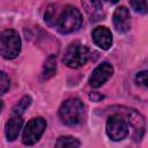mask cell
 <instances>
[{
  "mask_svg": "<svg viewBox=\"0 0 148 148\" xmlns=\"http://www.w3.org/2000/svg\"><path fill=\"white\" fill-rule=\"evenodd\" d=\"M82 24V15L80 10L73 6H66L57 20H54V24L57 30L62 34H71L76 30Z\"/></svg>",
  "mask_w": 148,
  "mask_h": 148,
  "instance_id": "6da1fadb",
  "label": "cell"
},
{
  "mask_svg": "<svg viewBox=\"0 0 148 148\" xmlns=\"http://www.w3.org/2000/svg\"><path fill=\"white\" fill-rule=\"evenodd\" d=\"M84 116V105L79 98H68L66 99L59 109L60 120L68 125L75 126L80 124Z\"/></svg>",
  "mask_w": 148,
  "mask_h": 148,
  "instance_id": "7a4b0ae2",
  "label": "cell"
},
{
  "mask_svg": "<svg viewBox=\"0 0 148 148\" xmlns=\"http://www.w3.org/2000/svg\"><path fill=\"white\" fill-rule=\"evenodd\" d=\"M21 51L20 35L13 30L7 29L0 34V54L5 59H14Z\"/></svg>",
  "mask_w": 148,
  "mask_h": 148,
  "instance_id": "3957f363",
  "label": "cell"
},
{
  "mask_svg": "<svg viewBox=\"0 0 148 148\" xmlns=\"http://www.w3.org/2000/svg\"><path fill=\"white\" fill-rule=\"evenodd\" d=\"M89 58V50L86 45L80 43L71 44L64 56V62L71 68H79L83 66Z\"/></svg>",
  "mask_w": 148,
  "mask_h": 148,
  "instance_id": "277c9868",
  "label": "cell"
},
{
  "mask_svg": "<svg viewBox=\"0 0 148 148\" xmlns=\"http://www.w3.org/2000/svg\"><path fill=\"white\" fill-rule=\"evenodd\" d=\"M45 128H46V121L42 117L30 119L23 130L22 142L27 146L35 145L43 135Z\"/></svg>",
  "mask_w": 148,
  "mask_h": 148,
  "instance_id": "5b68a950",
  "label": "cell"
},
{
  "mask_svg": "<svg viewBox=\"0 0 148 148\" xmlns=\"http://www.w3.org/2000/svg\"><path fill=\"white\" fill-rule=\"evenodd\" d=\"M106 134L113 141H120L128 134V125L126 120L119 116L113 114L106 120Z\"/></svg>",
  "mask_w": 148,
  "mask_h": 148,
  "instance_id": "8992f818",
  "label": "cell"
},
{
  "mask_svg": "<svg viewBox=\"0 0 148 148\" xmlns=\"http://www.w3.org/2000/svg\"><path fill=\"white\" fill-rule=\"evenodd\" d=\"M113 74V67L109 62L99 64L92 72L89 77V84L92 88H98L104 84Z\"/></svg>",
  "mask_w": 148,
  "mask_h": 148,
  "instance_id": "52a82bcc",
  "label": "cell"
},
{
  "mask_svg": "<svg viewBox=\"0 0 148 148\" xmlns=\"http://www.w3.org/2000/svg\"><path fill=\"white\" fill-rule=\"evenodd\" d=\"M113 25L118 32H126L131 28V15L130 10L125 6L118 7L113 13Z\"/></svg>",
  "mask_w": 148,
  "mask_h": 148,
  "instance_id": "ba28073f",
  "label": "cell"
},
{
  "mask_svg": "<svg viewBox=\"0 0 148 148\" xmlns=\"http://www.w3.org/2000/svg\"><path fill=\"white\" fill-rule=\"evenodd\" d=\"M91 37L94 43L102 50H108L112 45V34L106 27H97L92 30Z\"/></svg>",
  "mask_w": 148,
  "mask_h": 148,
  "instance_id": "9c48e42d",
  "label": "cell"
},
{
  "mask_svg": "<svg viewBox=\"0 0 148 148\" xmlns=\"http://www.w3.org/2000/svg\"><path fill=\"white\" fill-rule=\"evenodd\" d=\"M81 1L90 21L94 22L99 21L104 16L102 0H81Z\"/></svg>",
  "mask_w": 148,
  "mask_h": 148,
  "instance_id": "30bf717a",
  "label": "cell"
},
{
  "mask_svg": "<svg viewBox=\"0 0 148 148\" xmlns=\"http://www.w3.org/2000/svg\"><path fill=\"white\" fill-rule=\"evenodd\" d=\"M22 125H23L22 116H12L10 119H8L5 127V134L8 141H14L18 136Z\"/></svg>",
  "mask_w": 148,
  "mask_h": 148,
  "instance_id": "8fae6325",
  "label": "cell"
},
{
  "mask_svg": "<svg viewBox=\"0 0 148 148\" xmlns=\"http://www.w3.org/2000/svg\"><path fill=\"white\" fill-rule=\"evenodd\" d=\"M56 69H57V58L54 56H49L44 62V67H43V77L45 80L52 77L56 74Z\"/></svg>",
  "mask_w": 148,
  "mask_h": 148,
  "instance_id": "7c38bea8",
  "label": "cell"
},
{
  "mask_svg": "<svg viewBox=\"0 0 148 148\" xmlns=\"http://www.w3.org/2000/svg\"><path fill=\"white\" fill-rule=\"evenodd\" d=\"M31 104V97L30 96H23L18 103L13 108L12 110V116H22V113L29 108Z\"/></svg>",
  "mask_w": 148,
  "mask_h": 148,
  "instance_id": "4fadbf2b",
  "label": "cell"
},
{
  "mask_svg": "<svg viewBox=\"0 0 148 148\" xmlns=\"http://www.w3.org/2000/svg\"><path fill=\"white\" fill-rule=\"evenodd\" d=\"M80 141L73 136H60L56 142V147H79Z\"/></svg>",
  "mask_w": 148,
  "mask_h": 148,
  "instance_id": "5bb4252c",
  "label": "cell"
},
{
  "mask_svg": "<svg viewBox=\"0 0 148 148\" xmlns=\"http://www.w3.org/2000/svg\"><path fill=\"white\" fill-rule=\"evenodd\" d=\"M131 7L135 13H139V14L147 13V1L146 0H131Z\"/></svg>",
  "mask_w": 148,
  "mask_h": 148,
  "instance_id": "9a60e30c",
  "label": "cell"
},
{
  "mask_svg": "<svg viewBox=\"0 0 148 148\" xmlns=\"http://www.w3.org/2000/svg\"><path fill=\"white\" fill-rule=\"evenodd\" d=\"M9 84L10 82H9L8 75L5 72L0 71V95H3L5 92H7V90L9 89Z\"/></svg>",
  "mask_w": 148,
  "mask_h": 148,
  "instance_id": "2e32d148",
  "label": "cell"
},
{
  "mask_svg": "<svg viewBox=\"0 0 148 148\" xmlns=\"http://www.w3.org/2000/svg\"><path fill=\"white\" fill-rule=\"evenodd\" d=\"M135 81L138 84L142 86V87H147L148 86V75H147V71H142V72H139L135 76Z\"/></svg>",
  "mask_w": 148,
  "mask_h": 148,
  "instance_id": "e0dca14e",
  "label": "cell"
},
{
  "mask_svg": "<svg viewBox=\"0 0 148 148\" xmlns=\"http://www.w3.org/2000/svg\"><path fill=\"white\" fill-rule=\"evenodd\" d=\"M108 2H111V3H117L119 0H106Z\"/></svg>",
  "mask_w": 148,
  "mask_h": 148,
  "instance_id": "ac0fdd59",
  "label": "cell"
},
{
  "mask_svg": "<svg viewBox=\"0 0 148 148\" xmlns=\"http://www.w3.org/2000/svg\"><path fill=\"white\" fill-rule=\"evenodd\" d=\"M2 108H3V103H2V101H0V112H1Z\"/></svg>",
  "mask_w": 148,
  "mask_h": 148,
  "instance_id": "d6986e66",
  "label": "cell"
}]
</instances>
